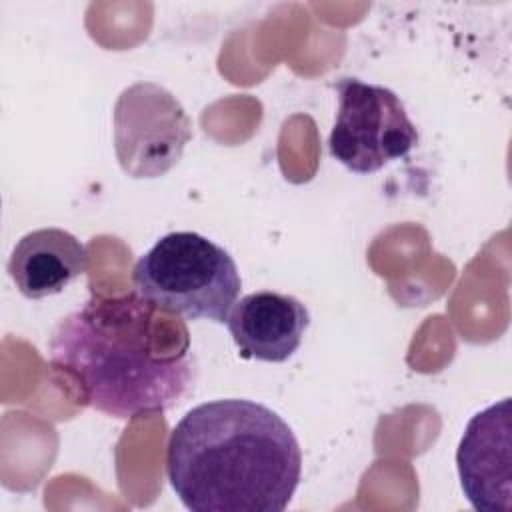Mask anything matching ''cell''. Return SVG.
<instances>
[{
	"label": "cell",
	"mask_w": 512,
	"mask_h": 512,
	"mask_svg": "<svg viewBox=\"0 0 512 512\" xmlns=\"http://www.w3.org/2000/svg\"><path fill=\"white\" fill-rule=\"evenodd\" d=\"M136 292L158 308L184 318L218 324L240 294L234 258L198 232H170L144 252L132 270Z\"/></svg>",
	"instance_id": "cell-3"
},
{
	"label": "cell",
	"mask_w": 512,
	"mask_h": 512,
	"mask_svg": "<svg viewBox=\"0 0 512 512\" xmlns=\"http://www.w3.org/2000/svg\"><path fill=\"white\" fill-rule=\"evenodd\" d=\"M336 90L338 112L328 136V150L348 170L378 172L418 144L416 126L390 88L342 78Z\"/></svg>",
	"instance_id": "cell-4"
},
{
	"label": "cell",
	"mask_w": 512,
	"mask_h": 512,
	"mask_svg": "<svg viewBox=\"0 0 512 512\" xmlns=\"http://www.w3.org/2000/svg\"><path fill=\"white\" fill-rule=\"evenodd\" d=\"M48 352L80 404L122 420L172 408L196 376L186 322L138 292L94 294L56 324Z\"/></svg>",
	"instance_id": "cell-1"
},
{
	"label": "cell",
	"mask_w": 512,
	"mask_h": 512,
	"mask_svg": "<svg viewBox=\"0 0 512 512\" xmlns=\"http://www.w3.org/2000/svg\"><path fill=\"white\" fill-rule=\"evenodd\" d=\"M166 474L192 512H282L298 488L302 452L272 408L220 398L194 406L172 428Z\"/></svg>",
	"instance_id": "cell-2"
},
{
	"label": "cell",
	"mask_w": 512,
	"mask_h": 512,
	"mask_svg": "<svg viewBox=\"0 0 512 512\" xmlns=\"http://www.w3.org/2000/svg\"><path fill=\"white\" fill-rule=\"evenodd\" d=\"M226 326L242 356L286 362L310 326V312L292 294L260 290L234 302Z\"/></svg>",
	"instance_id": "cell-7"
},
{
	"label": "cell",
	"mask_w": 512,
	"mask_h": 512,
	"mask_svg": "<svg viewBox=\"0 0 512 512\" xmlns=\"http://www.w3.org/2000/svg\"><path fill=\"white\" fill-rule=\"evenodd\" d=\"M460 486L480 512L512 510V414L504 398L470 418L456 450Z\"/></svg>",
	"instance_id": "cell-6"
},
{
	"label": "cell",
	"mask_w": 512,
	"mask_h": 512,
	"mask_svg": "<svg viewBox=\"0 0 512 512\" xmlns=\"http://www.w3.org/2000/svg\"><path fill=\"white\" fill-rule=\"evenodd\" d=\"M192 138V122L182 104L154 82L122 90L114 106V148L132 178L166 174Z\"/></svg>",
	"instance_id": "cell-5"
},
{
	"label": "cell",
	"mask_w": 512,
	"mask_h": 512,
	"mask_svg": "<svg viewBox=\"0 0 512 512\" xmlns=\"http://www.w3.org/2000/svg\"><path fill=\"white\" fill-rule=\"evenodd\" d=\"M86 266V246L62 228H38L24 234L8 258L14 286L30 300L62 292Z\"/></svg>",
	"instance_id": "cell-8"
}]
</instances>
